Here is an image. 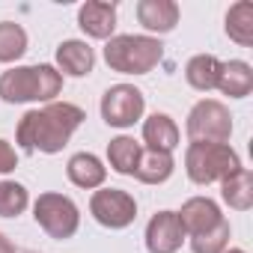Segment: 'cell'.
<instances>
[{
	"label": "cell",
	"mask_w": 253,
	"mask_h": 253,
	"mask_svg": "<svg viewBox=\"0 0 253 253\" xmlns=\"http://www.w3.org/2000/svg\"><path fill=\"white\" fill-rule=\"evenodd\" d=\"M140 155H143V149H140V143H137L134 137L119 134V137H113V140L107 143V161H110V167H113L119 176H134Z\"/></svg>",
	"instance_id": "cell-17"
},
{
	"label": "cell",
	"mask_w": 253,
	"mask_h": 253,
	"mask_svg": "<svg viewBox=\"0 0 253 253\" xmlns=\"http://www.w3.org/2000/svg\"><path fill=\"white\" fill-rule=\"evenodd\" d=\"M143 107H146V98L131 84H116L101 95V119L113 128H131L143 116Z\"/></svg>",
	"instance_id": "cell-7"
},
{
	"label": "cell",
	"mask_w": 253,
	"mask_h": 253,
	"mask_svg": "<svg viewBox=\"0 0 253 253\" xmlns=\"http://www.w3.org/2000/svg\"><path fill=\"white\" fill-rule=\"evenodd\" d=\"M86 119V113L78 104L69 101H51L42 110H27L18 122V143L24 152H45L57 155L69 143V137L78 131V125Z\"/></svg>",
	"instance_id": "cell-1"
},
{
	"label": "cell",
	"mask_w": 253,
	"mask_h": 253,
	"mask_svg": "<svg viewBox=\"0 0 253 253\" xmlns=\"http://www.w3.org/2000/svg\"><path fill=\"white\" fill-rule=\"evenodd\" d=\"M33 220L57 241H66L78 232L81 226V211L75 206L72 197L66 194H57V191H48V194H39V200L33 203Z\"/></svg>",
	"instance_id": "cell-5"
},
{
	"label": "cell",
	"mask_w": 253,
	"mask_h": 253,
	"mask_svg": "<svg viewBox=\"0 0 253 253\" xmlns=\"http://www.w3.org/2000/svg\"><path fill=\"white\" fill-rule=\"evenodd\" d=\"M223 253H244V250H241V247H226Z\"/></svg>",
	"instance_id": "cell-27"
},
{
	"label": "cell",
	"mask_w": 253,
	"mask_h": 253,
	"mask_svg": "<svg viewBox=\"0 0 253 253\" xmlns=\"http://www.w3.org/2000/svg\"><path fill=\"white\" fill-rule=\"evenodd\" d=\"M229 220L223 217L214 229H209V232H203V235H197V238H191V250L194 253H223L226 247H229Z\"/></svg>",
	"instance_id": "cell-24"
},
{
	"label": "cell",
	"mask_w": 253,
	"mask_h": 253,
	"mask_svg": "<svg viewBox=\"0 0 253 253\" xmlns=\"http://www.w3.org/2000/svg\"><path fill=\"white\" fill-rule=\"evenodd\" d=\"M185 170L194 185H211L238 173L241 161L229 143H191L185 152Z\"/></svg>",
	"instance_id": "cell-4"
},
{
	"label": "cell",
	"mask_w": 253,
	"mask_h": 253,
	"mask_svg": "<svg viewBox=\"0 0 253 253\" xmlns=\"http://www.w3.org/2000/svg\"><path fill=\"white\" fill-rule=\"evenodd\" d=\"M179 3L173 0H140L137 3V21L149 33H173L179 24Z\"/></svg>",
	"instance_id": "cell-11"
},
{
	"label": "cell",
	"mask_w": 253,
	"mask_h": 253,
	"mask_svg": "<svg viewBox=\"0 0 253 253\" xmlns=\"http://www.w3.org/2000/svg\"><path fill=\"white\" fill-rule=\"evenodd\" d=\"M143 143L152 152H167L173 155V149L179 146V125L167 116V113H152L143 122Z\"/></svg>",
	"instance_id": "cell-14"
},
{
	"label": "cell",
	"mask_w": 253,
	"mask_h": 253,
	"mask_svg": "<svg viewBox=\"0 0 253 253\" xmlns=\"http://www.w3.org/2000/svg\"><path fill=\"white\" fill-rule=\"evenodd\" d=\"M27 203H30V197H27L24 185L9 182V179L0 182V217H18L27 209Z\"/></svg>",
	"instance_id": "cell-23"
},
{
	"label": "cell",
	"mask_w": 253,
	"mask_h": 253,
	"mask_svg": "<svg viewBox=\"0 0 253 253\" xmlns=\"http://www.w3.org/2000/svg\"><path fill=\"white\" fill-rule=\"evenodd\" d=\"M66 176L72 185L84 188V191H92V188H101L104 179H107V167L92 155V152H78L69 158L66 164Z\"/></svg>",
	"instance_id": "cell-13"
},
{
	"label": "cell",
	"mask_w": 253,
	"mask_h": 253,
	"mask_svg": "<svg viewBox=\"0 0 253 253\" xmlns=\"http://www.w3.org/2000/svg\"><path fill=\"white\" fill-rule=\"evenodd\" d=\"M164 57V45L155 36H110L104 45V63L122 75H146Z\"/></svg>",
	"instance_id": "cell-3"
},
{
	"label": "cell",
	"mask_w": 253,
	"mask_h": 253,
	"mask_svg": "<svg viewBox=\"0 0 253 253\" xmlns=\"http://www.w3.org/2000/svg\"><path fill=\"white\" fill-rule=\"evenodd\" d=\"M78 27L92 39H110L116 27V6L101 3V0H89L78 9Z\"/></svg>",
	"instance_id": "cell-12"
},
{
	"label": "cell",
	"mask_w": 253,
	"mask_h": 253,
	"mask_svg": "<svg viewBox=\"0 0 253 253\" xmlns=\"http://www.w3.org/2000/svg\"><path fill=\"white\" fill-rule=\"evenodd\" d=\"M223 95L229 98H244L250 95L253 89V69L244 63V60H229V63H220V75H217V86Z\"/></svg>",
	"instance_id": "cell-16"
},
{
	"label": "cell",
	"mask_w": 253,
	"mask_h": 253,
	"mask_svg": "<svg viewBox=\"0 0 253 253\" xmlns=\"http://www.w3.org/2000/svg\"><path fill=\"white\" fill-rule=\"evenodd\" d=\"M226 36L232 42H238L241 48L253 45V3L238 0V3L229 6V12H226Z\"/></svg>",
	"instance_id": "cell-21"
},
{
	"label": "cell",
	"mask_w": 253,
	"mask_h": 253,
	"mask_svg": "<svg viewBox=\"0 0 253 253\" xmlns=\"http://www.w3.org/2000/svg\"><path fill=\"white\" fill-rule=\"evenodd\" d=\"M57 66H60V75L66 72V75H72V78H84V75L92 72L95 54H92V48H89L86 42H81V39H66V42H60V48H57Z\"/></svg>",
	"instance_id": "cell-15"
},
{
	"label": "cell",
	"mask_w": 253,
	"mask_h": 253,
	"mask_svg": "<svg viewBox=\"0 0 253 253\" xmlns=\"http://www.w3.org/2000/svg\"><path fill=\"white\" fill-rule=\"evenodd\" d=\"M0 253H18V247H15L3 232H0Z\"/></svg>",
	"instance_id": "cell-26"
},
{
	"label": "cell",
	"mask_w": 253,
	"mask_h": 253,
	"mask_svg": "<svg viewBox=\"0 0 253 253\" xmlns=\"http://www.w3.org/2000/svg\"><path fill=\"white\" fill-rule=\"evenodd\" d=\"M232 134V116L226 104L203 98L188 113V137L194 143H226Z\"/></svg>",
	"instance_id": "cell-6"
},
{
	"label": "cell",
	"mask_w": 253,
	"mask_h": 253,
	"mask_svg": "<svg viewBox=\"0 0 253 253\" xmlns=\"http://www.w3.org/2000/svg\"><path fill=\"white\" fill-rule=\"evenodd\" d=\"M173 170H176V161H173V155L146 149V152L140 155V161H137V170H134V176H137L143 185H161V182H167V179L173 176Z\"/></svg>",
	"instance_id": "cell-20"
},
{
	"label": "cell",
	"mask_w": 253,
	"mask_h": 253,
	"mask_svg": "<svg viewBox=\"0 0 253 253\" xmlns=\"http://www.w3.org/2000/svg\"><path fill=\"white\" fill-rule=\"evenodd\" d=\"M185 241V229L176 211H158L146 223V250L149 253H176Z\"/></svg>",
	"instance_id": "cell-9"
},
{
	"label": "cell",
	"mask_w": 253,
	"mask_h": 253,
	"mask_svg": "<svg viewBox=\"0 0 253 253\" xmlns=\"http://www.w3.org/2000/svg\"><path fill=\"white\" fill-rule=\"evenodd\" d=\"M217 75H220V60L211 54H197L188 60L185 66V78L197 92H209L217 86Z\"/></svg>",
	"instance_id": "cell-19"
},
{
	"label": "cell",
	"mask_w": 253,
	"mask_h": 253,
	"mask_svg": "<svg viewBox=\"0 0 253 253\" xmlns=\"http://www.w3.org/2000/svg\"><path fill=\"white\" fill-rule=\"evenodd\" d=\"M176 217H179V223H182L185 235H191V238H197V235H203V232L214 229V226L223 220V214H220L217 203H214V200H209V197H191V200L176 211Z\"/></svg>",
	"instance_id": "cell-10"
},
{
	"label": "cell",
	"mask_w": 253,
	"mask_h": 253,
	"mask_svg": "<svg viewBox=\"0 0 253 253\" xmlns=\"http://www.w3.org/2000/svg\"><path fill=\"white\" fill-rule=\"evenodd\" d=\"M63 92V75L48 66H15L0 75V98L6 104H24V101H54Z\"/></svg>",
	"instance_id": "cell-2"
},
{
	"label": "cell",
	"mask_w": 253,
	"mask_h": 253,
	"mask_svg": "<svg viewBox=\"0 0 253 253\" xmlns=\"http://www.w3.org/2000/svg\"><path fill=\"white\" fill-rule=\"evenodd\" d=\"M220 197H223V203L229 209L247 211L253 206V176H250V170L241 167L238 173H232L229 179H223L220 182Z\"/></svg>",
	"instance_id": "cell-18"
},
{
	"label": "cell",
	"mask_w": 253,
	"mask_h": 253,
	"mask_svg": "<svg viewBox=\"0 0 253 253\" xmlns=\"http://www.w3.org/2000/svg\"><path fill=\"white\" fill-rule=\"evenodd\" d=\"M15 167H18V155L12 149V143L0 140V173H12Z\"/></svg>",
	"instance_id": "cell-25"
},
{
	"label": "cell",
	"mask_w": 253,
	"mask_h": 253,
	"mask_svg": "<svg viewBox=\"0 0 253 253\" xmlns=\"http://www.w3.org/2000/svg\"><path fill=\"white\" fill-rule=\"evenodd\" d=\"M89 214L107 229H125V226H131L134 217H137V203H134V197L128 191L101 188L89 200Z\"/></svg>",
	"instance_id": "cell-8"
},
{
	"label": "cell",
	"mask_w": 253,
	"mask_h": 253,
	"mask_svg": "<svg viewBox=\"0 0 253 253\" xmlns=\"http://www.w3.org/2000/svg\"><path fill=\"white\" fill-rule=\"evenodd\" d=\"M27 51V33L15 21H0V63H15Z\"/></svg>",
	"instance_id": "cell-22"
}]
</instances>
